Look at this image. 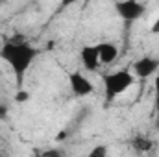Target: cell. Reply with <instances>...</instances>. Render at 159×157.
Here are the masks:
<instances>
[{
  "instance_id": "1",
  "label": "cell",
  "mask_w": 159,
  "mask_h": 157,
  "mask_svg": "<svg viewBox=\"0 0 159 157\" xmlns=\"http://www.w3.org/2000/svg\"><path fill=\"white\" fill-rule=\"evenodd\" d=\"M37 56L39 50L26 41H6L0 48V59L9 67L19 83L26 76L30 67L35 63Z\"/></svg>"
},
{
  "instance_id": "2",
  "label": "cell",
  "mask_w": 159,
  "mask_h": 157,
  "mask_svg": "<svg viewBox=\"0 0 159 157\" xmlns=\"http://www.w3.org/2000/svg\"><path fill=\"white\" fill-rule=\"evenodd\" d=\"M135 74L128 69H120L113 70L109 74L104 76V91H106V98L107 100H117L124 92H128L133 83H135Z\"/></svg>"
},
{
  "instance_id": "3",
  "label": "cell",
  "mask_w": 159,
  "mask_h": 157,
  "mask_svg": "<svg viewBox=\"0 0 159 157\" xmlns=\"http://www.w3.org/2000/svg\"><path fill=\"white\" fill-rule=\"evenodd\" d=\"M115 11L124 22H135L144 15L146 6L141 0H119L115 4Z\"/></svg>"
},
{
  "instance_id": "4",
  "label": "cell",
  "mask_w": 159,
  "mask_h": 157,
  "mask_svg": "<svg viewBox=\"0 0 159 157\" xmlns=\"http://www.w3.org/2000/svg\"><path fill=\"white\" fill-rule=\"evenodd\" d=\"M69 87L74 96L85 98L94 92V83L87 78L81 70H70L69 72Z\"/></svg>"
},
{
  "instance_id": "5",
  "label": "cell",
  "mask_w": 159,
  "mask_h": 157,
  "mask_svg": "<svg viewBox=\"0 0 159 157\" xmlns=\"http://www.w3.org/2000/svg\"><path fill=\"white\" fill-rule=\"evenodd\" d=\"M131 69H133L135 78L146 79L150 76H154V72L159 70V57H156V56H141V57H137L133 61Z\"/></svg>"
},
{
  "instance_id": "6",
  "label": "cell",
  "mask_w": 159,
  "mask_h": 157,
  "mask_svg": "<svg viewBox=\"0 0 159 157\" xmlns=\"http://www.w3.org/2000/svg\"><path fill=\"white\" fill-rule=\"evenodd\" d=\"M80 59H81V65H83L85 70H98L102 67L96 44H85V46H81Z\"/></svg>"
},
{
  "instance_id": "7",
  "label": "cell",
  "mask_w": 159,
  "mask_h": 157,
  "mask_svg": "<svg viewBox=\"0 0 159 157\" xmlns=\"http://www.w3.org/2000/svg\"><path fill=\"white\" fill-rule=\"evenodd\" d=\"M96 48H98V56H100V63L102 65H113L119 57V46L115 43H109V41H100L96 43Z\"/></svg>"
},
{
  "instance_id": "8",
  "label": "cell",
  "mask_w": 159,
  "mask_h": 157,
  "mask_svg": "<svg viewBox=\"0 0 159 157\" xmlns=\"http://www.w3.org/2000/svg\"><path fill=\"white\" fill-rule=\"evenodd\" d=\"M13 100H15L17 104H26V102L30 100V92L24 91V89H19V91L13 94Z\"/></svg>"
},
{
  "instance_id": "9",
  "label": "cell",
  "mask_w": 159,
  "mask_h": 157,
  "mask_svg": "<svg viewBox=\"0 0 159 157\" xmlns=\"http://www.w3.org/2000/svg\"><path fill=\"white\" fill-rule=\"evenodd\" d=\"M107 154V148L106 146H96V148H93L91 150V154L89 155H93V157H104Z\"/></svg>"
},
{
  "instance_id": "10",
  "label": "cell",
  "mask_w": 159,
  "mask_h": 157,
  "mask_svg": "<svg viewBox=\"0 0 159 157\" xmlns=\"http://www.w3.org/2000/svg\"><path fill=\"white\" fill-rule=\"evenodd\" d=\"M150 34H154V35H159V17L150 24Z\"/></svg>"
},
{
  "instance_id": "11",
  "label": "cell",
  "mask_w": 159,
  "mask_h": 157,
  "mask_svg": "<svg viewBox=\"0 0 159 157\" xmlns=\"http://www.w3.org/2000/svg\"><path fill=\"white\" fill-rule=\"evenodd\" d=\"M80 2H83V0H61V7H69V6H74Z\"/></svg>"
},
{
  "instance_id": "12",
  "label": "cell",
  "mask_w": 159,
  "mask_h": 157,
  "mask_svg": "<svg viewBox=\"0 0 159 157\" xmlns=\"http://www.w3.org/2000/svg\"><path fill=\"white\" fill-rule=\"evenodd\" d=\"M154 107H156V120H157V124H159V96H156V104H154Z\"/></svg>"
},
{
  "instance_id": "13",
  "label": "cell",
  "mask_w": 159,
  "mask_h": 157,
  "mask_svg": "<svg viewBox=\"0 0 159 157\" xmlns=\"http://www.w3.org/2000/svg\"><path fill=\"white\" fill-rule=\"evenodd\" d=\"M154 89H156V96H159V76L154 78Z\"/></svg>"
},
{
  "instance_id": "14",
  "label": "cell",
  "mask_w": 159,
  "mask_h": 157,
  "mask_svg": "<svg viewBox=\"0 0 159 157\" xmlns=\"http://www.w3.org/2000/svg\"><path fill=\"white\" fill-rule=\"evenodd\" d=\"M2 2H4V0H0V4H2Z\"/></svg>"
}]
</instances>
